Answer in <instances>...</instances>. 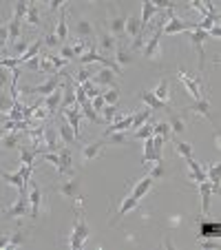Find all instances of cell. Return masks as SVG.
<instances>
[{"label":"cell","mask_w":221,"mask_h":250,"mask_svg":"<svg viewBox=\"0 0 221 250\" xmlns=\"http://www.w3.org/2000/svg\"><path fill=\"white\" fill-rule=\"evenodd\" d=\"M24 241V232L16 230V232H7V235H0V250L5 248H16Z\"/></svg>","instance_id":"cell-19"},{"label":"cell","mask_w":221,"mask_h":250,"mask_svg":"<svg viewBox=\"0 0 221 250\" xmlns=\"http://www.w3.org/2000/svg\"><path fill=\"white\" fill-rule=\"evenodd\" d=\"M115 80H118V73L111 69H100V71H93V76H91V82L98 86H115Z\"/></svg>","instance_id":"cell-11"},{"label":"cell","mask_w":221,"mask_h":250,"mask_svg":"<svg viewBox=\"0 0 221 250\" xmlns=\"http://www.w3.org/2000/svg\"><path fill=\"white\" fill-rule=\"evenodd\" d=\"M141 102H144L148 109H155V111H157V109H166V111L170 109V104L160 102V100L153 95V91H144V93H141Z\"/></svg>","instance_id":"cell-27"},{"label":"cell","mask_w":221,"mask_h":250,"mask_svg":"<svg viewBox=\"0 0 221 250\" xmlns=\"http://www.w3.org/2000/svg\"><path fill=\"white\" fill-rule=\"evenodd\" d=\"M91 106H93V111H95V113H100V111H102L104 106H106V102H104V98H102V95H98V98H93V100H91Z\"/></svg>","instance_id":"cell-54"},{"label":"cell","mask_w":221,"mask_h":250,"mask_svg":"<svg viewBox=\"0 0 221 250\" xmlns=\"http://www.w3.org/2000/svg\"><path fill=\"white\" fill-rule=\"evenodd\" d=\"M20 24H22V18L20 16H11V22L7 24V36H9V42H16L20 38Z\"/></svg>","instance_id":"cell-30"},{"label":"cell","mask_w":221,"mask_h":250,"mask_svg":"<svg viewBox=\"0 0 221 250\" xmlns=\"http://www.w3.org/2000/svg\"><path fill=\"white\" fill-rule=\"evenodd\" d=\"M170 16V14H168ZM168 16H164V18L157 22V27H155V31H153V36L148 38V42H144V56L146 58H155L157 53H160V40H161V27H164V22H166V18Z\"/></svg>","instance_id":"cell-7"},{"label":"cell","mask_w":221,"mask_h":250,"mask_svg":"<svg viewBox=\"0 0 221 250\" xmlns=\"http://www.w3.org/2000/svg\"><path fill=\"white\" fill-rule=\"evenodd\" d=\"M2 135H5V128H2V126H0V137H2Z\"/></svg>","instance_id":"cell-56"},{"label":"cell","mask_w":221,"mask_h":250,"mask_svg":"<svg viewBox=\"0 0 221 250\" xmlns=\"http://www.w3.org/2000/svg\"><path fill=\"white\" fill-rule=\"evenodd\" d=\"M175 148H177V153L183 157V160L193 155V146H190L188 142H175Z\"/></svg>","instance_id":"cell-44"},{"label":"cell","mask_w":221,"mask_h":250,"mask_svg":"<svg viewBox=\"0 0 221 250\" xmlns=\"http://www.w3.org/2000/svg\"><path fill=\"white\" fill-rule=\"evenodd\" d=\"M76 31H78V36H84V38H91L93 36V27H91V22L89 20H78V27H76Z\"/></svg>","instance_id":"cell-40"},{"label":"cell","mask_w":221,"mask_h":250,"mask_svg":"<svg viewBox=\"0 0 221 250\" xmlns=\"http://www.w3.org/2000/svg\"><path fill=\"white\" fill-rule=\"evenodd\" d=\"M24 20H27L31 27H40V9L36 2H27V14H24Z\"/></svg>","instance_id":"cell-29"},{"label":"cell","mask_w":221,"mask_h":250,"mask_svg":"<svg viewBox=\"0 0 221 250\" xmlns=\"http://www.w3.org/2000/svg\"><path fill=\"white\" fill-rule=\"evenodd\" d=\"M179 78H181L183 86L188 89V93L193 95L195 100H201V78H199V76H190L186 69H179Z\"/></svg>","instance_id":"cell-8"},{"label":"cell","mask_w":221,"mask_h":250,"mask_svg":"<svg viewBox=\"0 0 221 250\" xmlns=\"http://www.w3.org/2000/svg\"><path fill=\"white\" fill-rule=\"evenodd\" d=\"M33 173V166H22L20 170H16V173H9V170H2L0 173V177L7 182L9 186H16V188H27V180L31 177Z\"/></svg>","instance_id":"cell-4"},{"label":"cell","mask_w":221,"mask_h":250,"mask_svg":"<svg viewBox=\"0 0 221 250\" xmlns=\"http://www.w3.org/2000/svg\"><path fill=\"white\" fill-rule=\"evenodd\" d=\"M124 31L131 36V38H137V36H141V27H140V20H137V16H128L126 18V29Z\"/></svg>","instance_id":"cell-33"},{"label":"cell","mask_w":221,"mask_h":250,"mask_svg":"<svg viewBox=\"0 0 221 250\" xmlns=\"http://www.w3.org/2000/svg\"><path fill=\"white\" fill-rule=\"evenodd\" d=\"M0 144L2 148H18L20 146V133L18 131H5V135L0 137Z\"/></svg>","instance_id":"cell-28"},{"label":"cell","mask_w":221,"mask_h":250,"mask_svg":"<svg viewBox=\"0 0 221 250\" xmlns=\"http://www.w3.org/2000/svg\"><path fill=\"white\" fill-rule=\"evenodd\" d=\"M66 18H69V7L62 5L60 7V20H58V27H56V36L60 42H64L66 38H69V24H66Z\"/></svg>","instance_id":"cell-18"},{"label":"cell","mask_w":221,"mask_h":250,"mask_svg":"<svg viewBox=\"0 0 221 250\" xmlns=\"http://www.w3.org/2000/svg\"><path fill=\"white\" fill-rule=\"evenodd\" d=\"M58 193L64 195V197H80V180L78 177H71V180H64L60 186H58Z\"/></svg>","instance_id":"cell-14"},{"label":"cell","mask_w":221,"mask_h":250,"mask_svg":"<svg viewBox=\"0 0 221 250\" xmlns=\"http://www.w3.org/2000/svg\"><path fill=\"white\" fill-rule=\"evenodd\" d=\"M56 131H58V137H60V142L62 144H71V142H76L78 137H76V133H73V128L69 126V122H66L64 118L58 122V126H56Z\"/></svg>","instance_id":"cell-21"},{"label":"cell","mask_w":221,"mask_h":250,"mask_svg":"<svg viewBox=\"0 0 221 250\" xmlns=\"http://www.w3.org/2000/svg\"><path fill=\"white\" fill-rule=\"evenodd\" d=\"M151 120V109H144L141 113H135V118H133V126L140 128L144 122H148Z\"/></svg>","instance_id":"cell-45"},{"label":"cell","mask_w":221,"mask_h":250,"mask_svg":"<svg viewBox=\"0 0 221 250\" xmlns=\"http://www.w3.org/2000/svg\"><path fill=\"white\" fill-rule=\"evenodd\" d=\"M206 175H208V182L219 184V164H212L210 168H206Z\"/></svg>","instance_id":"cell-50"},{"label":"cell","mask_w":221,"mask_h":250,"mask_svg":"<svg viewBox=\"0 0 221 250\" xmlns=\"http://www.w3.org/2000/svg\"><path fill=\"white\" fill-rule=\"evenodd\" d=\"M133 62V56H131V51L128 49H124L122 44H118L115 47V64L122 69V66H126V64H131Z\"/></svg>","instance_id":"cell-31"},{"label":"cell","mask_w":221,"mask_h":250,"mask_svg":"<svg viewBox=\"0 0 221 250\" xmlns=\"http://www.w3.org/2000/svg\"><path fill=\"white\" fill-rule=\"evenodd\" d=\"M153 95H155L160 102L170 104V82H168V78H161L160 84H157V89L153 91Z\"/></svg>","instance_id":"cell-25"},{"label":"cell","mask_w":221,"mask_h":250,"mask_svg":"<svg viewBox=\"0 0 221 250\" xmlns=\"http://www.w3.org/2000/svg\"><path fill=\"white\" fill-rule=\"evenodd\" d=\"M100 42H102V49H115V38L111 33H102Z\"/></svg>","instance_id":"cell-51"},{"label":"cell","mask_w":221,"mask_h":250,"mask_svg":"<svg viewBox=\"0 0 221 250\" xmlns=\"http://www.w3.org/2000/svg\"><path fill=\"white\" fill-rule=\"evenodd\" d=\"M7 219H22L24 215H29V190L27 188H20V197L16 204H11L9 208L2 210Z\"/></svg>","instance_id":"cell-3"},{"label":"cell","mask_w":221,"mask_h":250,"mask_svg":"<svg viewBox=\"0 0 221 250\" xmlns=\"http://www.w3.org/2000/svg\"><path fill=\"white\" fill-rule=\"evenodd\" d=\"M104 140H106L108 144H124L126 135H124V133H111V135H106Z\"/></svg>","instance_id":"cell-52"},{"label":"cell","mask_w":221,"mask_h":250,"mask_svg":"<svg viewBox=\"0 0 221 250\" xmlns=\"http://www.w3.org/2000/svg\"><path fill=\"white\" fill-rule=\"evenodd\" d=\"M60 104H62V89H56V91H53V93H49L47 98H44L42 106H44V109H47L49 118H51V115L56 113L58 109H60Z\"/></svg>","instance_id":"cell-20"},{"label":"cell","mask_w":221,"mask_h":250,"mask_svg":"<svg viewBox=\"0 0 221 250\" xmlns=\"http://www.w3.org/2000/svg\"><path fill=\"white\" fill-rule=\"evenodd\" d=\"M60 7H62V2H60V0H53V2H51V7H49V11H56V9H60Z\"/></svg>","instance_id":"cell-55"},{"label":"cell","mask_w":221,"mask_h":250,"mask_svg":"<svg viewBox=\"0 0 221 250\" xmlns=\"http://www.w3.org/2000/svg\"><path fill=\"white\" fill-rule=\"evenodd\" d=\"M186 164H188V168H190V180H193L195 184H199V182H206V180H208L206 168H203V166L199 164V162L195 160L193 155L186 157Z\"/></svg>","instance_id":"cell-16"},{"label":"cell","mask_w":221,"mask_h":250,"mask_svg":"<svg viewBox=\"0 0 221 250\" xmlns=\"http://www.w3.org/2000/svg\"><path fill=\"white\" fill-rule=\"evenodd\" d=\"M80 113L84 115L89 122H93V124H100V122H102V118H100V115L93 111V106H91V100H86L84 104H80Z\"/></svg>","instance_id":"cell-32"},{"label":"cell","mask_w":221,"mask_h":250,"mask_svg":"<svg viewBox=\"0 0 221 250\" xmlns=\"http://www.w3.org/2000/svg\"><path fill=\"white\" fill-rule=\"evenodd\" d=\"M195 29H197V22H188V20L177 18V16H168V18H166V22H164V27H161V33L173 36V33L195 31Z\"/></svg>","instance_id":"cell-5"},{"label":"cell","mask_w":221,"mask_h":250,"mask_svg":"<svg viewBox=\"0 0 221 250\" xmlns=\"http://www.w3.org/2000/svg\"><path fill=\"white\" fill-rule=\"evenodd\" d=\"M60 82H62V73H53L47 82H42V84H38V86H27L24 91H27L29 95H49L56 89H60Z\"/></svg>","instance_id":"cell-6"},{"label":"cell","mask_w":221,"mask_h":250,"mask_svg":"<svg viewBox=\"0 0 221 250\" xmlns=\"http://www.w3.org/2000/svg\"><path fill=\"white\" fill-rule=\"evenodd\" d=\"M141 162L144 164H151L155 162V148H153V135L144 140V155H141Z\"/></svg>","instance_id":"cell-35"},{"label":"cell","mask_w":221,"mask_h":250,"mask_svg":"<svg viewBox=\"0 0 221 250\" xmlns=\"http://www.w3.org/2000/svg\"><path fill=\"white\" fill-rule=\"evenodd\" d=\"M58 173L62 175V177H66V175L73 173V153L69 151L66 146H60L58 148Z\"/></svg>","instance_id":"cell-9"},{"label":"cell","mask_w":221,"mask_h":250,"mask_svg":"<svg viewBox=\"0 0 221 250\" xmlns=\"http://www.w3.org/2000/svg\"><path fill=\"white\" fill-rule=\"evenodd\" d=\"M42 42L47 44L49 49H51V47H58V44H60V40H58V36H56V33H47V36H44V38H42Z\"/></svg>","instance_id":"cell-53"},{"label":"cell","mask_w":221,"mask_h":250,"mask_svg":"<svg viewBox=\"0 0 221 250\" xmlns=\"http://www.w3.org/2000/svg\"><path fill=\"white\" fill-rule=\"evenodd\" d=\"M153 182H155V177L148 173L146 177H141L137 184H133V188H131V193H128V195H131L133 199H137V202H141V197H144V195L153 188Z\"/></svg>","instance_id":"cell-12"},{"label":"cell","mask_w":221,"mask_h":250,"mask_svg":"<svg viewBox=\"0 0 221 250\" xmlns=\"http://www.w3.org/2000/svg\"><path fill=\"white\" fill-rule=\"evenodd\" d=\"M157 7H155V2H151V0H146L144 5H141V18H140V27H141V33H144V27L148 22H151L153 20V16L157 14Z\"/></svg>","instance_id":"cell-23"},{"label":"cell","mask_w":221,"mask_h":250,"mask_svg":"<svg viewBox=\"0 0 221 250\" xmlns=\"http://www.w3.org/2000/svg\"><path fill=\"white\" fill-rule=\"evenodd\" d=\"M47 58H49V62H51V66H53V71H56V73H60L62 66L69 64V60H64V58H60V56H51V53H49Z\"/></svg>","instance_id":"cell-47"},{"label":"cell","mask_w":221,"mask_h":250,"mask_svg":"<svg viewBox=\"0 0 221 250\" xmlns=\"http://www.w3.org/2000/svg\"><path fill=\"white\" fill-rule=\"evenodd\" d=\"M62 118H64L66 122H69V126L73 128L76 137L80 140V120H82L80 106H78V104H73V106H66V109H62Z\"/></svg>","instance_id":"cell-10"},{"label":"cell","mask_w":221,"mask_h":250,"mask_svg":"<svg viewBox=\"0 0 221 250\" xmlns=\"http://www.w3.org/2000/svg\"><path fill=\"white\" fill-rule=\"evenodd\" d=\"M168 124H170V131H173V133H183V131H186V124H183V120L179 118V115H173Z\"/></svg>","instance_id":"cell-48"},{"label":"cell","mask_w":221,"mask_h":250,"mask_svg":"<svg viewBox=\"0 0 221 250\" xmlns=\"http://www.w3.org/2000/svg\"><path fill=\"white\" fill-rule=\"evenodd\" d=\"M27 190H29V215H31V219H38L47 210L44 199H42V190H40V186L31 177L27 180Z\"/></svg>","instance_id":"cell-2"},{"label":"cell","mask_w":221,"mask_h":250,"mask_svg":"<svg viewBox=\"0 0 221 250\" xmlns=\"http://www.w3.org/2000/svg\"><path fill=\"white\" fill-rule=\"evenodd\" d=\"M153 124L155 122H144L140 128H135V137L137 140H146V137L153 135Z\"/></svg>","instance_id":"cell-41"},{"label":"cell","mask_w":221,"mask_h":250,"mask_svg":"<svg viewBox=\"0 0 221 250\" xmlns=\"http://www.w3.org/2000/svg\"><path fill=\"white\" fill-rule=\"evenodd\" d=\"M118 115H120V109L115 106V104H106V106L100 111V118H102L106 124H111L115 118H118Z\"/></svg>","instance_id":"cell-34"},{"label":"cell","mask_w":221,"mask_h":250,"mask_svg":"<svg viewBox=\"0 0 221 250\" xmlns=\"http://www.w3.org/2000/svg\"><path fill=\"white\" fill-rule=\"evenodd\" d=\"M210 38L206 31H201V29H195V31H190V44H193L195 49L199 51V60H201V66H203V60H206V53H203V42Z\"/></svg>","instance_id":"cell-17"},{"label":"cell","mask_w":221,"mask_h":250,"mask_svg":"<svg viewBox=\"0 0 221 250\" xmlns=\"http://www.w3.org/2000/svg\"><path fill=\"white\" fill-rule=\"evenodd\" d=\"M106 144H108V142L104 140V137H100V140H98V142H93V144H86L84 151H82V160H84V162L95 160L98 155H102V153H104Z\"/></svg>","instance_id":"cell-13"},{"label":"cell","mask_w":221,"mask_h":250,"mask_svg":"<svg viewBox=\"0 0 221 250\" xmlns=\"http://www.w3.org/2000/svg\"><path fill=\"white\" fill-rule=\"evenodd\" d=\"M102 98H104V102L106 104H118V100H120V91L115 89V86H111V89H106L102 93Z\"/></svg>","instance_id":"cell-43"},{"label":"cell","mask_w":221,"mask_h":250,"mask_svg":"<svg viewBox=\"0 0 221 250\" xmlns=\"http://www.w3.org/2000/svg\"><path fill=\"white\" fill-rule=\"evenodd\" d=\"M170 133H173V131H170V124L164 122V120L153 124V135H160V137H164V140H168Z\"/></svg>","instance_id":"cell-36"},{"label":"cell","mask_w":221,"mask_h":250,"mask_svg":"<svg viewBox=\"0 0 221 250\" xmlns=\"http://www.w3.org/2000/svg\"><path fill=\"white\" fill-rule=\"evenodd\" d=\"M190 109V113H195V115H199V118H206V120H210V102H208V100H195L193 104H190L188 106Z\"/></svg>","instance_id":"cell-24"},{"label":"cell","mask_w":221,"mask_h":250,"mask_svg":"<svg viewBox=\"0 0 221 250\" xmlns=\"http://www.w3.org/2000/svg\"><path fill=\"white\" fill-rule=\"evenodd\" d=\"M217 184L212 182H199V193H201V215H208L210 212V199H212V188Z\"/></svg>","instance_id":"cell-15"},{"label":"cell","mask_w":221,"mask_h":250,"mask_svg":"<svg viewBox=\"0 0 221 250\" xmlns=\"http://www.w3.org/2000/svg\"><path fill=\"white\" fill-rule=\"evenodd\" d=\"M11 78H14V71L0 66V89H7L11 84Z\"/></svg>","instance_id":"cell-42"},{"label":"cell","mask_w":221,"mask_h":250,"mask_svg":"<svg viewBox=\"0 0 221 250\" xmlns=\"http://www.w3.org/2000/svg\"><path fill=\"white\" fill-rule=\"evenodd\" d=\"M124 29H126V20L122 18V16H115L113 20H111V36H122Z\"/></svg>","instance_id":"cell-37"},{"label":"cell","mask_w":221,"mask_h":250,"mask_svg":"<svg viewBox=\"0 0 221 250\" xmlns=\"http://www.w3.org/2000/svg\"><path fill=\"white\" fill-rule=\"evenodd\" d=\"M91 76H93V71H89V69H78L76 82H78V84H84V82L91 80Z\"/></svg>","instance_id":"cell-49"},{"label":"cell","mask_w":221,"mask_h":250,"mask_svg":"<svg viewBox=\"0 0 221 250\" xmlns=\"http://www.w3.org/2000/svg\"><path fill=\"white\" fill-rule=\"evenodd\" d=\"M7 42H9V36H7V24L0 22V53L7 56Z\"/></svg>","instance_id":"cell-46"},{"label":"cell","mask_w":221,"mask_h":250,"mask_svg":"<svg viewBox=\"0 0 221 250\" xmlns=\"http://www.w3.org/2000/svg\"><path fill=\"white\" fill-rule=\"evenodd\" d=\"M82 89H84V95L89 100H93V98H98V95H102L104 93V89L102 86H98V84H93V82H84V84H82Z\"/></svg>","instance_id":"cell-38"},{"label":"cell","mask_w":221,"mask_h":250,"mask_svg":"<svg viewBox=\"0 0 221 250\" xmlns=\"http://www.w3.org/2000/svg\"><path fill=\"white\" fill-rule=\"evenodd\" d=\"M76 204H78L76 224H73V230H71V235H69V239H66V244H69V248L80 250L82 246L86 244V239H89L91 228H89V224H86V219H84V212H82V204H84V197L80 195V197L76 199Z\"/></svg>","instance_id":"cell-1"},{"label":"cell","mask_w":221,"mask_h":250,"mask_svg":"<svg viewBox=\"0 0 221 250\" xmlns=\"http://www.w3.org/2000/svg\"><path fill=\"white\" fill-rule=\"evenodd\" d=\"M18 153H20V162H22V166H33V160L40 155V148H33V146H24V144H20L18 146Z\"/></svg>","instance_id":"cell-22"},{"label":"cell","mask_w":221,"mask_h":250,"mask_svg":"<svg viewBox=\"0 0 221 250\" xmlns=\"http://www.w3.org/2000/svg\"><path fill=\"white\" fill-rule=\"evenodd\" d=\"M14 109V100H11L9 93H5V91H0V113H9V111Z\"/></svg>","instance_id":"cell-39"},{"label":"cell","mask_w":221,"mask_h":250,"mask_svg":"<svg viewBox=\"0 0 221 250\" xmlns=\"http://www.w3.org/2000/svg\"><path fill=\"white\" fill-rule=\"evenodd\" d=\"M137 208H140V202H137V199H133L131 195H126V197H124V202L120 204L118 212H115V219H122L124 215H126V212H131V210H137Z\"/></svg>","instance_id":"cell-26"}]
</instances>
